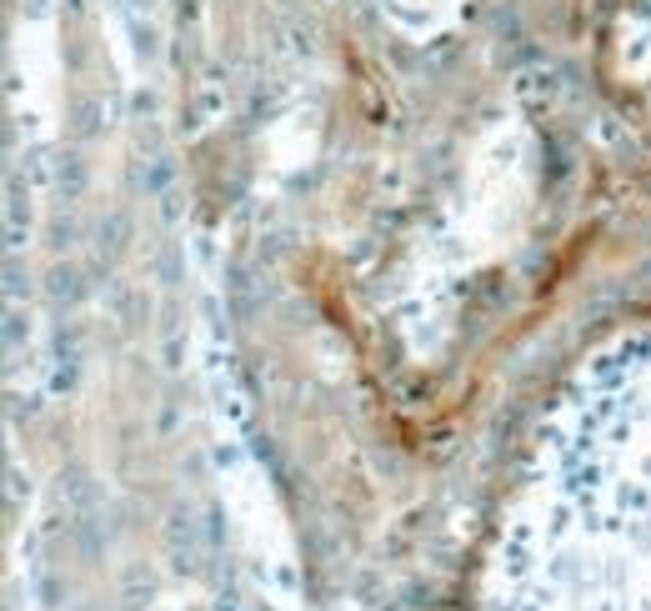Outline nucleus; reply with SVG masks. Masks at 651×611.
<instances>
[]
</instances>
